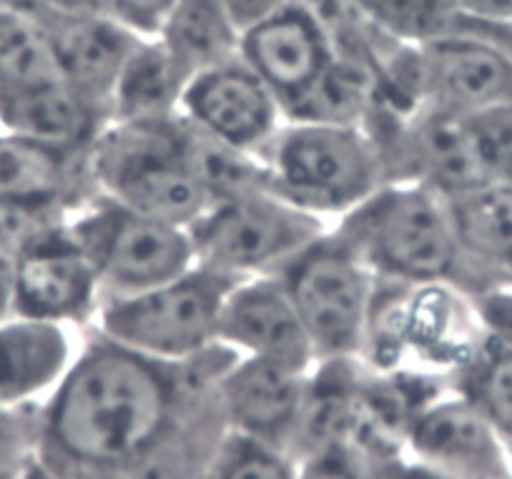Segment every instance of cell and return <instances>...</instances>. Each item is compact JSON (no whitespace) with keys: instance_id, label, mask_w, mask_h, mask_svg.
I'll return each mask as SVG.
<instances>
[{"instance_id":"obj_26","label":"cell","mask_w":512,"mask_h":479,"mask_svg":"<svg viewBox=\"0 0 512 479\" xmlns=\"http://www.w3.org/2000/svg\"><path fill=\"white\" fill-rule=\"evenodd\" d=\"M186 153L189 164L199 179L201 189L209 201L231 199V196L249 194L256 189H267L264 169L259 156L239 151V148L206 136L204 131L191 126L184 118Z\"/></svg>"},{"instance_id":"obj_33","label":"cell","mask_w":512,"mask_h":479,"mask_svg":"<svg viewBox=\"0 0 512 479\" xmlns=\"http://www.w3.org/2000/svg\"><path fill=\"white\" fill-rule=\"evenodd\" d=\"M179 0H98V11L141 38H156Z\"/></svg>"},{"instance_id":"obj_13","label":"cell","mask_w":512,"mask_h":479,"mask_svg":"<svg viewBox=\"0 0 512 479\" xmlns=\"http://www.w3.org/2000/svg\"><path fill=\"white\" fill-rule=\"evenodd\" d=\"M179 113L206 136L254 156L287 121L272 88L241 58L196 73L186 83Z\"/></svg>"},{"instance_id":"obj_9","label":"cell","mask_w":512,"mask_h":479,"mask_svg":"<svg viewBox=\"0 0 512 479\" xmlns=\"http://www.w3.org/2000/svg\"><path fill=\"white\" fill-rule=\"evenodd\" d=\"M68 229L91 259L103 299L139 294L196 264L186 226L139 214L103 194L71 211Z\"/></svg>"},{"instance_id":"obj_22","label":"cell","mask_w":512,"mask_h":479,"mask_svg":"<svg viewBox=\"0 0 512 479\" xmlns=\"http://www.w3.org/2000/svg\"><path fill=\"white\" fill-rule=\"evenodd\" d=\"M186 83L189 78L164 43L159 38H141L113 86L108 121H166L179 116Z\"/></svg>"},{"instance_id":"obj_7","label":"cell","mask_w":512,"mask_h":479,"mask_svg":"<svg viewBox=\"0 0 512 479\" xmlns=\"http://www.w3.org/2000/svg\"><path fill=\"white\" fill-rule=\"evenodd\" d=\"M329 221L297 209L269 189L211 201L189 226L196 264L231 281L279 274L329 231Z\"/></svg>"},{"instance_id":"obj_16","label":"cell","mask_w":512,"mask_h":479,"mask_svg":"<svg viewBox=\"0 0 512 479\" xmlns=\"http://www.w3.org/2000/svg\"><path fill=\"white\" fill-rule=\"evenodd\" d=\"M219 342L239 357L264 359L297 372H312L317 364L297 309L277 274L231 286L221 306Z\"/></svg>"},{"instance_id":"obj_31","label":"cell","mask_w":512,"mask_h":479,"mask_svg":"<svg viewBox=\"0 0 512 479\" xmlns=\"http://www.w3.org/2000/svg\"><path fill=\"white\" fill-rule=\"evenodd\" d=\"M41 432V402L6 407L0 404V479H21L36 462Z\"/></svg>"},{"instance_id":"obj_24","label":"cell","mask_w":512,"mask_h":479,"mask_svg":"<svg viewBox=\"0 0 512 479\" xmlns=\"http://www.w3.org/2000/svg\"><path fill=\"white\" fill-rule=\"evenodd\" d=\"M68 86L46 33L26 13L0 8V108Z\"/></svg>"},{"instance_id":"obj_1","label":"cell","mask_w":512,"mask_h":479,"mask_svg":"<svg viewBox=\"0 0 512 479\" xmlns=\"http://www.w3.org/2000/svg\"><path fill=\"white\" fill-rule=\"evenodd\" d=\"M189 389L184 362H161L93 332L41 402L36 464L53 479H131Z\"/></svg>"},{"instance_id":"obj_6","label":"cell","mask_w":512,"mask_h":479,"mask_svg":"<svg viewBox=\"0 0 512 479\" xmlns=\"http://www.w3.org/2000/svg\"><path fill=\"white\" fill-rule=\"evenodd\" d=\"M236 281L194 264L176 279L103 299L93 332L161 362H186L219 344V316Z\"/></svg>"},{"instance_id":"obj_40","label":"cell","mask_w":512,"mask_h":479,"mask_svg":"<svg viewBox=\"0 0 512 479\" xmlns=\"http://www.w3.org/2000/svg\"><path fill=\"white\" fill-rule=\"evenodd\" d=\"M462 28H467V26H462ZM472 31L487 33V36L497 38V41L505 43V46L512 51V26L510 28H472Z\"/></svg>"},{"instance_id":"obj_14","label":"cell","mask_w":512,"mask_h":479,"mask_svg":"<svg viewBox=\"0 0 512 479\" xmlns=\"http://www.w3.org/2000/svg\"><path fill=\"white\" fill-rule=\"evenodd\" d=\"M239 58L272 88L287 116L334 61V48L307 0H287L241 33Z\"/></svg>"},{"instance_id":"obj_15","label":"cell","mask_w":512,"mask_h":479,"mask_svg":"<svg viewBox=\"0 0 512 479\" xmlns=\"http://www.w3.org/2000/svg\"><path fill=\"white\" fill-rule=\"evenodd\" d=\"M405 452L455 479H512V459L500 432L452 389L415 414Z\"/></svg>"},{"instance_id":"obj_38","label":"cell","mask_w":512,"mask_h":479,"mask_svg":"<svg viewBox=\"0 0 512 479\" xmlns=\"http://www.w3.org/2000/svg\"><path fill=\"white\" fill-rule=\"evenodd\" d=\"M221 3H224L229 16L234 18L236 26L244 33L246 28L254 26V23L262 21V18H267L269 13L277 11V8L282 6V3H287V0H221Z\"/></svg>"},{"instance_id":"obj_20","label":"cell","mask_w":512,"mask_h":479,"mask_svg":"<svg viewBox=\"0 0 512 479\" xmlns=\"http://www.w3.org/2000/svg\"><path fill=\"white\" fill-rule=\"evenodd\" d=\"M78 347L73 327L8 316L0 322V404H38L56 389Z\"/></svg>"},{"instance_id":"obj_8","label":"cell","mask_w":512,"mask_h":479,"mask_svg":"<svg viewBox=\"0 0 512 479\" xmlns=\"http://www.w3.org/2000/svg\"><path fill=\"white\" fill-rule=\"evenodd\" d=\"M277 276L297 309L317 362L362 357L379 279L332 226Z\"/></svg>"},{"instance_id":"obj_23","label":"cell","mask_w":512,"mask_h":479,"mask_svg":"<svg viewBox=\"0 0 512 479\" xmlns=\"http://www.w3.org/2000/svg\"><path fill=\"white\" fill-rule=\"evenodd\" d=\"M156 38L191 81L206 68L239 58L241 28L221 0H179Z\"/></svg>"},{"instance_id":"obj_37","label":"cell","mask_w":512,"mask_h":479,"mask_svg":"<svg viewBox=\"0 0 512 479\" xmlns=\"http://www.w3.org/2000/svg\"><path fill=\"white\" fill-rule=\"evenodd\" d=\"M457 26L510 28L512 0H447ZM455 26V28H457Z\"/></svg>"},{"instance_id":"obj_3","label":"cell","mask_w":512,"mask_h":479,"mask_svg":"<svg viewBox=\"0 0 512 479\" xmlns=\"http://www.w3.org/2000/svg\"><path fill=\"white\" fill-rule=\"evenodd\" d=\"M485 347L470 296L450 284L379 281L362 362L377 372L432 374L452 382Z\"/></svg>"},{"instance_id":"obj_25","label":"cell","mask_w":512,"mask_h":479,"mask_svg":"<svg viewBox=\"0 0 512 479\" xmlns=\"http://www.w3.org/2000/svg\"><path fill=\"white\" fill-rule=\"evenodd\" d=\"M377 93L379 78L372 68L334 56L322 78L287 113V121L367 126L377 106Z\"/></svg>"},{"instance_id":"obj_35","label":"cell","mask_w":512,"mask_h":479,"mask_svg":"<svg viewBox=\"0 0 512 479\" xmlns=\"http://www.w3.org/2000/svg\"><path fill=\"white\" fill-rule=\"evenodd\" d=\"M297 462V479H364L362 457L344 444L314 449Z\"/></svg>"},{"instance_id":"obj_36","label":"cell","mask_w":512,"mask_h":479,"mask_svg":"<svg viewBox=\"0 0 512 479\" xmlns=\"http://www.w3.org/2000/svg\"><path fill=\"white\" fill-rule=\"evenodd\" d=\"M364 479H455L450 474L440 472L432 464L412 457L410 452L382 454V457L362 459Z\"/></svg>"},{"instance_id":"obj_5","label":"cell","mask_w":512,"mask_h":479,"mask_svg":"<svg viewBox=\"0 0 512 479\" xmlns=\"http://www.w3.org/2000/svg\"><path fill=\"white\" fill-rule=\"evenodd\" d=\"M96 194L189 229L211 204L186 153L184 118L113 123L88 148Z\"/></svg>"},{"instance_id":"obj_10","label":"cell","mask_w":512,"mask_h":479,"mask_svg":"<svg viewBox=\"0 0 512 479\" xmlns=\"http://www.w3.org/2000/svg\"><path fill=\"white\" fill-rule=\"evenodd\" d=\"M364 128L382 151L387 184H417L452 199L490 181L467 118L432 106H420L407 116L374 108Z\"/></svg>"},{"instance_id":"obj_4","label":"cell","mask_w":512,"mask_h":479,"mask_svg":"<svg viewBox=\"0 0 512 479\" xmlns=\"http://www.w3.org/2000/svg\"><path fill=\"white\" fill-rule=\"evenodd\" d=\"M256 156L272 194L329 224L387 184L382 151L364 126L284 121Z\"/></svg>"},{"instance_id":"obj_12","label":"cell","mask_w":512,"mask_h":479,"mask_svg":"<svg viewBox=\"0 0 512 479\" xmlns=\"http://www.w3.org/2000/svg\"><path fill=\"white\" fill-rule=\"evenodd\" d=\"M103 301L96 269L68 219L26 246L13 259V311L28 319L91 327Z\"/></svg>"},{"instance_id":"obj_27","label":"cell","mask_w":512,"mask_h":479,"mask_svg":"<svg viewBox=\"0 0 512 479\" xmlns=\"http://www.w3.org/2000/svg\"><path fill=\"white\" fill-rule=\"evenodd\" d=\"M450 389L485 414L505 447L512 442V349L495 347L485 339L480 354L452 377Z\"/></svg>"},{"instance_id":"obj_41","label":"cell","mask_w":512,"mask_h":479,"mask_svg":"<svg viewBox=\"0 0 512 479\" xmlns=\"http://www.w3.org/2000/svg\"><path fill=\"white\" fill-rule=\"evenodd\" d=\"M21 479H53V477H51V474L46 472V469H41V467H38L36 462H33L31 467H28L26 472H23V477H21Z\"/></svg>"},{"instance_id":"obj_29","label":"cell","mask_w":512,"mask_h":479,"mask_svg":"<svg viewBox=\"0 0 512 479\" xmlns=\"http://www.w3.org/2000/svg\"><path fill=\"white\" fill-rule=\"evenodd\" d=\"M297 467L294 454L229 432L216 454L209 479H297Z\"/></svg>"},{"instance_id":"obj_17","label":"cell","mask_w":512,"mask_h":479,"mask_svg":"<svg viewBox=\"0 0 512 479\" xmlns=\"http://www.w3.org/2000/svg\"><path fill=\"white\" fill-rule=\"evenodd\" d=\"M31 18L46 33L63 81L108 113L113 86L141 36L101 11H41Z\"/></svg>"},{"instance_id":"obj_21","label":"cell","mask_w":512,"mask_h":479,"mask_svg":"<svg viewBox=\"0 0 512 479\" xmlns=\"http://www.w3.org/2000/svg\"><path fill=\"white\" fill-rule=\"evenodd\" d=\"M0 196L56 201L76 211L96 196L88 176V148L0 131Z\"/></svg>"},{"instance_id":"obj_39","label":"cell","mask_w":512,"mask_h":479,"mask_svg":"<svg viewBox=\"0 0 512 479\" xmlns=\"http://www.w3.org/2000/svg\"><path fill=\"white\" fill-rule=\"evenodd\" d=\"M13 314V259H0V322Z\"/></svg>"},{"instance_id":"obj_11","label":"cell","mask_w":512,"mask_h":479,"mask_svg":"<svg viewBox=\"0 0 512 479\" xmlns=\"http://www.w3.org/2000/svg\"><path fill=\"white\" fill-rule=\"evenodd\" d=\"M417 71L425 106L462 118L512 106V51L482 31L457 26L417 46Z\"/></svg>"},{"instance_id":"obj_18","label":"cell","mask_w":512,"mask_h":479,"mask_svg":"<svg viewBox=\"0 0 512 479\" xmlns=\"http://www.w3.org/2000/svg\"><path fill=\"white\" fill-rule=\"evenodd\" d=\"M309 372L239 357L219 382L229 432L294 454L302 427Z\"/></svg>"},{"instance_id":"obj_30","label":"cell","mask_w":512,"mask_h":479,"mask_svg":"<svg viewBox=\"0 0 512 479\" xmlns=\"http://www.w3.org/2000/svg\"><path fill=\"white\" fill-rule=\"evenodd\" d=\"M71 209L56 201L0 196V259H16L31 241L63 224Z\"/></svg>"},{"instance_id":"obj_34","label":"cell","mask_w":512,"mask_h":479,"mask_svg":"<svg viewBox=\"0 0 512 479\" xmlns=\"http://www.w3.org/2000/svg\"><path fill=\"white\" fill-rule=\"evenodd\" d=\"M470 301L487 342L512 349V286H492L470 296Z\"/></svg>"},{"instance_id":"obj_28","label":"cell","mask_w":512,"mask_h":479,"mask_svg":"<svg viewBox=\"0 0 512 479\" xmlns=\"http://www.w3.org/2000/svg\"><path fill=\"white\" fill-rule=\"evenodd\" d=\"M384 33L407 46H422L457 26L447 0H352Z\"/></svg>"},{"instance_id":"obj_2","label":"cell","mask_w":512,"mask_h":479,"mask_svg":"<svg viewBox=\"0 0 512 479\" xmlns=\"http://www.w3.org/2000/svg\"><path fill=\"white\" fill-rule=\"evenodd\" d=\"M379 281L460 284V249L447 199L417 184L379 186L332 224Z\"/></svg>"},{"instance_id":"obj_19","label":"cell","mask_w":512,"mask_h":479,"mask_svg":"<svg viewBox=\"0 0 512 479\" xmlns=\"http://www.w3.org/2000/svg\"><path fill=\"white\" fill-rule=\"evenodd\" d=\"M457 249L460 284L475 296L492 286H512V184L485 181L447 199Z\"/></svg>"},{"instance_id":"obj_32","label":"cell","mask_w":512,"mask_h":479,"mask_svg":"<svg viewBox=\"0 0 512 479\" xmlns=\"http://www.w3.org/2000/svg\"><path fill=\"white\" fill-rule=\"evenodd\" d=\"M467 123L487 179L512 184V106L477 113Z\"/></svg>"}]
</instances>
